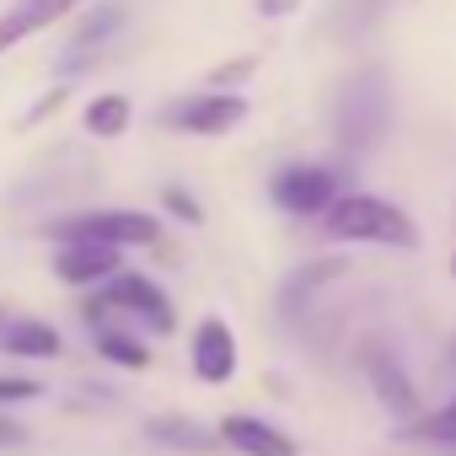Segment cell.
<instances>
[{"mask_svg": "<svg viewBox=\"0 0 456 456\" xmlns=\"http://www.w3.org/2000/svg\"><path fill=\"white\" fill-rule=\"evenodd\" d=\"M365 376H370V387H376V397L397 413V419H413L419 413V392H413V381H408V370L387 354V349H370L365 354Z\"/></svg>", "mask_w": 456, "mask_h": 456, "instance_id": "8fae6325", "label": "cell"}, {"mask_svg": "<svg viewBox=\"0 0 456 456\" xmlns=\"http://www.w3.org/2000/svg\"><path fill=\"white\" fill-rule=\"evenodd\" d=\"M344 269H349L344 258H317V264H301V269H296V274L280 285V317H285V322H301L306 301H312V296H317L328 280H338Z\"/></svg>", "mask_w": 456, "mask_h": 456, "instance_id": "7c38bea8", "label": "cell"}, {"mask_svg": "<svg viewBox=\"0 0 456 456\" xmlns=\"http://www.w3.org/2000/svg\"><path fill=\"white\" fill-rule=\"evenodd\" d=\"M220 440L242 451V456H296V440L280 435L274 424L253 419V413H232V419H220Z\"/></svg>", "mask_w": 456, "mask_h": 456, "instance_id": "9c48e42d", "label": "cell"}, {"mask_svg": "<svg viewBox=\"0 0 456 456\" xmlns=\"http://www.w3.org/2000/svg\"><path fill=\"white\" fill-rule=\"evenodd\" d=\"M145 429H151L156 445H172V451H188V456H209L215 445H225L220 435H209L204 424H193V419H183V413H161V419H151Z\"/></svg>", "mask_w": 456, "mask_h": 456, "instance_id": "5bb4252c", "label": "cell"}, {"mask_svg": "<svg viewBox=\"0 0 456 456\" xmlns=\"http://www.w3.org/2000/svg\"><path fill=\"white\" fill-rule=\"evenodd\" d=\"M167 209H177V215H183V220H199V204H193V199H188V193H177V188H172V193H167Z\"/></svg>", "mask_w": 456, "mask_h": 456, "instance_id": "7402d4cb", "label": "cell"}, {"mask_svg": "<svg viewBox=\"0 0 456 456\" xmlns=\"http://www.w3.org/2000/svg\"><path fill=\"white\" fill-rule=\"evenodd\" d=\"M76 6H81V0H12V6L0 12V54L17 49V44L33 38V33H44V28H54V22L70 17Z\"/></svg>", "mask_w": 456, "mask_h": 456, "instance_id": "52a82bcc", "label": "cell"}, {"mask_svg": "<svg viewBox=\"0 0 456 456\" xmlns=\"http://www.w3.org/2000/svg\"><path fill=\"white\" fill-rule=\"evenodd\" d=\"M451 274H456V264H451Z\"/></svg>", "mask_w": 456, "mask_h": 456, "instance_id": "cb8c5ba5", "label": "cell"}, {"mask_svg": "<svg viewBox=\"0 0 456 456\" xmlns=\"http://www.w3.org/2000/svg\"><path fill=\"white\" fill-rule=\"evenodd\" d=\"M248 118V102L237 92H193L172 108H161V124L177 134H225Z\"/></svg>", "mask_w": 456, "mask_h": 456, "instance_id": "5b68a950", "label": "cell"}, {"mask_svg": "<svg viewBox=\"0 0 456 456\" xmlns=\"http://www.w3.org/2000/svg\"><path fill=\"white\" fill-rule=\"evenodd\" d=\"M97 349H102L108 360H118V365H129V370H140V365H151V349H145L140 338H129V333H113V328H102V333H97Z\"/></svg>", "mask_w": 456, "mask_h": 456, "instance_id": "e0dca14e", "label": "cell"}, {"mask_svg": "<svg viewBox=\"0 0 456 456\" xmlns=\"http://www.w3.org/2000/svg\"><path fill=\"white\" fill-rule=\"evenodd\" d=\"M338 199V177L328 167H285L274 177V204L285 215H328Z\"/></svg>", "mask_w": 456, "mask_h": 456, "instance_id": "8992f818", "label": "cell"}, {"mask_svg": "<svg viewBox=\"0 0 456 456\" xmlns=\"http://www.w3.org/2000/svg\"><path fill=\"white\" fill-rule=\"evenodd\" d=\"M129 97L124 92H108V97H97L92 108H86V134H97V140H113V134H124L129 129Z\"/></svg>", "mask_w": 456, "mask_h": 456, "instance_id": "2e32d148", "label": "cell"}, {"mask_svg": "<svg viewBox=\"0 0 456 456\" xmlns=\"http://www.w3.org/2000/svg\"><path fill=\"white\" fill-rule=\"evenodd\" d=\"M54 274L65 285H97L118 274V248L113 242H65L54 253Z\"/></svg>", "mask_w": 456, "mask_h": 456, "instance_id": "ba28073f", "label": "cell"}, {"mask_svg": "<svg viewBox=\"0 0 456 456\" xmlns=\"http://www.w3.org/2000/svg\"><path fill=\"white\" fill-rule=\"evenodd\" d=\"M118 312L140 317V322L156 328V333H172V306H167V296H161L151 280H140V274H113V285H108L97 301H86V322H92V328H108V317H118Z\"/></svg>", "mask_w": 456, "mask_h": 456, "instance_id": "277c9868", "label": "cell"}, {"mask_svg": "<svg viewBox=\"0 0 456 456\" xmlns=\"http://www.w3.org/2000/svg\"><path fill=\"white\" fill-rule=\"evenodd\" d=\"M44 387L28 381V376H0V403H33Z\"/></svg>", "mask_w": 456, "mask_h": 456, "instance_id": "d6986e66", "label": "cell"}, {"mask_svg": "<svg viewBox=\"0 0 456 456\" xmlns=\"http://www.w3.org/2000/svg\"><path fill=\"white\" fill-rule=\"evenodd\" d=\"M0 349L6 354H22V360H54L60 354V333L49 322H6V333H0Z\"/></svg>", "mask_w": 456, "mask_h": 456, "instance_id": "9a60e30c", "label": "cell"}, {"mask_svg": "<svg viewBox=\"0 0 456 456\" xmlns=\"http://www.w3.org/2000/svg\"><path fill=\"white\" fill-rule=\"evenodd\" d=\"M296 6H301V0H258V12H264V17H290Z\"/></svg>", "mask_w": 456, "mask_h": 456, "instance_id": "603a6c76", "label": "cell"}, {"mask_svg": "<svg viewBox=\"0 0 456 456\" xmlns=\"http://www.w3.org/2000/svg\"><path fill=\"white\" fill-rule=\"evenodd\" d=\"M118 28H124V6H92V12H81V22H76V33H70L76 60H65V70H81Z\"/></svg>", "mask_w": 456, "mask_h": 456, "instance_id": "4fadbf2b", "label": "cell"}, {"mask_svg": "<svg viewBox=\"0 0 456 456\" xmlns=\"http://www.w3.org/2000/svg\"><path fill=\"white\" fill-rule=\"evenodd\" d=\"M413 435H419V440H435V445H456V397H451L445 408H435L429 419H419Z\"/></svg>", "mask_w": 456, "mask_h": 456, "instance_id": "ac0fdd59", "label": "cell"}, {"mask_svg": "<svg viewBox=\"0 0 456 456\" xmlns=\"http://www.w3.org/2000/svg\"><path fill=\"white\" fill-rule=\"evenodd\" d=\"M49 237H60V242H113V248H145V242H156V215H140V209H92V215L49 220Z\"/></svg>", "mask_w": 456, "mask_h": 456, "instance_id": "3957f363", "label": "cell"}, {"mask_svg": "<svg viewBox=\"0 0 456 456\" xmlns=\"http://www.w3.org/2000/svg\"><path fill=\"white\" fill-rule=\"evenodd\" d=\"M333 129L344 151H370L387 134V76L381 70H360L333 108Z\"/></svg>", "mask_w": 456, "mask_h": 456, "instance_id": "7a4b0ae2", "label": "cell"}, {"mask_svg": "<svg viewBox=\"0 0 456 456\" xmlns=\"http://www.w3.org/2000/svg\"><path fill=\"white\" fill-rule=\"evenodd\" d=\"M193 370H199V381H232V370H237V338H232V328L225 322H199V333H193Z\"/></svg>", "mask_w": 456, "mask_h": 456, "instance_id": "30bf717a", "label": "cell"}, {"mask_svg": "<svg viewBox=\"0 0 456 456\" xmlns=\"http://www.w3.org/2000/svg\"><path fill=\"white\" fill-rule=\"evenodd\" d=\"M28 440V429L22 424H12V419H0V451H17Z\"/></svg>", "mask_w": 456, "mask_h": 456, "instance_id": "44dd1931", "label": "cell"}, {"mask_svg": "<svg viewBox=\"0 0 456 456\" xmlns=\"http://www.w3.org/2000/svg\"><path fill=\"white\" fill-rule=\"evenodd\" d=\"M248 70H253V60H237V65H225V70H215V76H209V86H232V81H242Z\"/></svg>", "mask_w": 456, "mask_h": 456, "instance_id": "ffe728a7", "label": "cell"}, {"mask_svg": "<svg viewBox=\"0 0 456 456\" xmlns=\"http://www.w3.org/2000/svg\"><path fill=\"white\" fill-rule=\"evenodd\" d=\"M328 237H338V242H381V248H413L419 242L413 220L397 204L376 199V193H344V199H333Z\"/></svg>", "mask_w": 456, "mask_h": 456, "instance_id": "6da1fadb", "label": "cell"}]
</instances>
